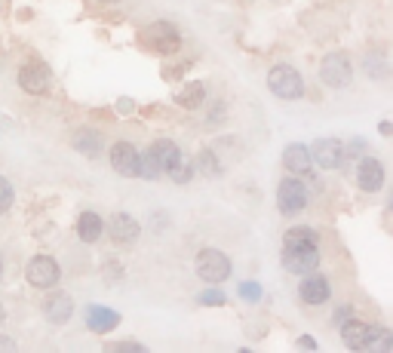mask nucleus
<instances>
[{
	"mask_svg": "<svg viewBox=\"0 0 393 353\" xmlns=\"http://www.w3.org/2000/svg\"><path fill=\"white\" fill-rule=\"evenodd\" d=\"M268 87H270V93H274L277 98H286V102H292V98H302V96H304V80H302V74H298V71L292 68V65H277V68H270Z\"/></svg>",
	"mask_w": 393,
	"mask_h": 353,
	"instance_id": "f257e3e1",
	"label": "nucleus"
},
{
	"mask_svg": "<svg viewBox=\"0 0 393 353\" xmlns=\"http://www.w3.org/2000/svg\"><path fill=\"white\" fill-rule=\"evenodd\" d=\"M197 277L206 280L209 286H218L231 277V258L221 249H203L197 255Z\"/></svg>",
	"mask_w": 393,
	"mask_h": 353,
	"instance_id": "f03ea898",
	"label": "nucleus"
},
{
	"mask_svg": "<svg viewBox=\"0 0 393 353\" xmlns=\"http://www.w3.org/2000/svg\"><path fill=\"white\" fill-rule=\"evenodd\" d=\"M145 46L160 55H175L182 49V34L169 22H154L145 28Z\"/></svg>",
	"mask_w": 393,
	"mask_h": 353,
	"instance_id": "7ed1b4c3",
	"label": "nucleus"
},
{
	"mask_svg": "<svg viewBox=\"0 0 393 353\" xmlns=\"http://www.w3.org/2000/svg\"><path fill=\"white\" fill-rule=\"evenodd\" d=\"M320 77H323L326 87L332 89H344L350 80H353V68H350V59L344 53H329L320 65Z\"/></svg>",
	"mask_w": 393,
	"mask_h": 353,
	"instance_id": "20e7f679",
	"label": "nucleus"
},
{
	"mask_svg": "<svg viewBox=\"0 0 393 353\" xmlns=\"http://www.w3.org/2000/svg\"><path fill=\"white\" fill-rule=\"evenodd\" d=\"M277 206H280L283 215H295V212L307 209V188L298 181V175H289V179L280 181V188H277Z\"/></svg>",
	"mask_w": 393,
	"mask_h": 353,
	"instance_id": "39448f33",
	"label": "nucleus"
},
{
	"mask_svg": "<svg viewBox=\"0 0 393 353\" xmlns=\"http://www.w3.org/2000/svg\"><path fill=\"white\" fill-rule=\"evenodd\" d=\"M19 87L31 96H46L49 87H53V71L44 62H28V65L19 68Z\"/></svg>",
	"mask_w": 393,
	"mask_h": 353,
	"instance_id": "423d86ee",
	"label": "nucleus"
},
{
	"mask_svg": "<svg viewBox=\"0 0 393 353\" xmlns=\"http://www.w3.org/2000/svg\"><path fill=\"white\" fill-rule=\"evenodd\" d=\"M311 160L320 169H341L344 166V145L338 138H317L311 147Z\"/></svg>",
	"mask_w": 393,
	"mask_h": 353,
	"instance_id": "0eeeda50",
	"label": "nucleus"
},
{
	"mask_svg": "<svg viewBox=\"0 0 393 353\" xmlns=\"http://www.w3.org/2000/svg\"><path fill=\"white\" fill-rule=\"evenodd\" d=\"M59 280H62V271L49 255L31 258V264H28V282H31L34 289H53Z\"/></svg>",
	"mask_w": 393,
	"mask_h": 353,
	"instance_id": "6e6552de",
	"label": "nucleus"
},
{
	"mask_svg": "<svg viewBox=\"0 0 393 353\" xmlns=\"http://www.w3.org/2000/svg\"><path fill=\"white\" fill-rule=\"evenodd\" d=\"M317 264H320V249H307V246H283V267L289 273L317 271Z\"/></svg>",
	"mask_w": 393,
	"mask_h": 353,
	"instance_id": "1a4fd4ad",
	"label": "nucleus"
},
{
	"mask_svg": "<svg viewBox=\"0 0 393 353\" xmlns=\"http://www.w3.org/2000/svg\"><path fill=\"white\" fill-rule=\"evenodd\" d=\"M298 295H302L304 305L317 307V305H326L329 295H332V286H329V280L323 273H313L307 271V277L302 280V286H298Z\"/></svg>",
	"mask_w": 393,
	"mask_h": 353,
	"instance_id": "9d476101",
	"label": "nucleus"
},
{
	"mask_svg": "<svg viewBox=\"0 0 393 353\" xmlns=\"http://www.w3.org/2000/svg\"><path fill=\"white\" fill-rule=\"evenodd\" d=\"M111 166H114V172L126 175V179H135V175H139V151H135L130 141H114Z\"/></svg>",
	"mask_w": 393,
	"mask_h": 353,
	"instance_id": "9b49d317",
	"label": "nucleus"
},
{
	"mask_svg": "<svg viewBox=\"0 0 393 353\" xmlns=\"http://www.w3.org/2000/svg\"><path fill=\"white\" fill-rule=\"evenodd\" d=\"M108 230H111V239L117 246H132L141 234L139 221H135L132 215H126V212H114L111 221H108Z\"/></svg>",
	"mask_w": 393,
	"mask_h": 353,
	"instance_id": "f8f14e48",
	"label": "nucleus"
},
{
	"mask_svg": "<svg viewBox=\"0 0 393 353\" xmlns=\"http://www.w3.org/2000/svg\"><path fill=\"white\" fill-rule=\"evenodd\" d=\"M154 157H157V163H160V172H166V175H173L178 166H182V147L175 145V141H169V138H157L154 141Z\"/></svg>",
	"mask_w": 393,
	"mask_h": 353,
	"instance_id": "ddd939ff",
	"label": "nucleus"
},
{
	"mask_svg": "<svg viewBox=\"0 0 393 353\" xmlns=\"http://www.w3.org/2000/svg\"><path fill=\"white\" fill-rule=\"evenodd\" d=\"M44 314H46L49 323L62 326V323H68L71 314H74V301H71V295H65V292H53L44 301Z\"/></svg>",
	"mask_w": 393,
	"mask_h": 353,
	"instance_id": "4468645a",
	"label": "nucleus"
},
{
	"mask_svg": "<svg viewBox=\"0 0 393 353\" xmlns=\"http://www.w3.org/2000/svg\"><path fill=\"white\" fill-rule=\"evenodd\" d=\"M356 181H360L363 190H369V194H375V190H381L384 185V166L378 163L375 157H366L356 169Z\"/></svg>",
	"mask_w": 393,
	"mask_h": 353,
	"instance_id": "2eb2a0df",
	"label": "nucleus"
},
{
	"mask_svg": "<svg viewBox=\"0 0 393 353\" xmlns=\"http://www.w3.org/2000/svg\"><path fill=\"white\" fill-rule=\"evenodd\" d=\"M283 163L292 175H307L313 166V160H311V151H307L304 145H289L283 151Z\"/></svg>",
	"mask_w": 393,
	"mask_h": 353,
	"instance_id": "dca6fc26",
	"label": "nucleus"
},
{
	"mask_svg": "<svg viewBox=\"0 0 393 353\" xmlns=\"http://www.w3.org/2000/svg\"><path fill=\"white\" fill-rule=\"evenodd\" d=\"M366 338H369V326L360 320H344V326H341V341L347 344L350 350H366Z\"/></svg>",
	"mask_w": 393,
	"mask_h": 353,
	"instance_id": "f3484780",
	"label": "nucleus"
},
{
	"mask_svg": "<svg viewBox=\"0 0 393 353\" xmlns=\"http://www.w3.org/2000/svg\"><path fill=\"white\" fill-rule=\"evenodd\" d=\"M102 230H105V221L96 212H83V215L77 218V237H80L83 243H96V239L102 237Z\"/></svg>",
	"mask_w": 393,
	"mask_h": 353,
	"instance_id": "a211bd4d",
	"label": "nucleus"
},
{
	"mask_svg": "<svg viewBox=\"0 0 393 353\" xmlns=\"http://www.w3.org/2000/svg\"><path fill=\"white\" fill-rule=\"evenodd\" d=\"M117 323H120V316L108 307H89L87 310V326L92 332H111V329H117Z\"/></svg>",
	"mask_w": 393,
	"mask_h": 353,
	"instance_id": "6ab92c4d",
	"label": "nucleus"
},
{
	"mask_svg": "<svg viewBox=\"0 0 393 353\" xmlns=\"http://www.w3.org/2000/svg\"><path fill=\"white\" fill-rule=\"evenodd\" d=\"M286 246H307V249H320V234L307 224H298V228L286 230Z\"/></svg>",
	"mask_w": 393,
	"mask_h": 353,
	"instance_id": "aec40b11",
	"label": "nucleus"
},
{
	"mask_svg": "<svg viewBox=\"0 0 393 353\" xmlns=\"http://www.w3.org/2000/svg\"><path fill=\"white\" fill-rule=\"evenodd\" d=\"M74 151H80L83 157H98V151H102V136L92 129H80L74 136Z\"/></svg>",
	"mask_w": 393,
	"mask_h": 353,
	"instance_id": "412c9836",
	"label": "nucleus"
},
{
	"mask_svg": "<svg viewBox=\"0 0 393 353\" xmlns=\"http://www.w3.org/2000/svg\"><path fill=\"white\" fill-rule=\"evenodd\" d=\"M203 98H206V87L197 80V83H188V87L175 96V102L182 105V108H188V111H197L200 105H203Z\"/></svg>",
	"mask_w": 393,
	"mask_h": 353,
	"instance_id": "4be33fe9",
	"label": "nucleus"
},
{
	"mask_svg": "<svg viewBox=\"0 0 393 353\" xmlns=\"http://www.w3.org/2000/svg\"><path fill=\"white\" fill-rule=\"evenodd\" d=\"M194 172L206 175V179H216V175H221V160L209 151V147H206V151H200V154H197V160H194Z\"/></svg>",
	"mask_w": 393,
	"mask_h": 353,
	"instance_id": "5701e85b",
	"label": "nucleus"
},
{
	"mask_svg": "<svg viewBox=\"0 0 393 353\" xmlns=\"http://www.w3.org/2000/svg\"><path fill=\"white\" fill-rule=\"evenodd\" d=\"M393 347V338L384 326H369V338H366V350H378V353H387Z\"/></svg>",
	"mask_w": 393,
	"mask_h": 353,
	"instance_id": "b1692460",
	"label": "nucleus"
},
{
	"mask_svg": "<svg viewBox=\"0 0 393 353\" xmlns=\"http://www.w3.org/2000/svg\"><path fill=\"white\" fill-rule=\"evenodd\" d=\"M139 175H145V179H160V163H157L154 151H145L139 154Z\"/></svg>",
	"mask_w": 393,
	"mask_h": 353,
	"instance_id": "393cba45",
	"label": "nucleus"
},
{
	"mask_svg": "<svg viewBox=\"0 0 393 353\" xmlns=\"http://www.w3.org/2000/svg\"><path fill=\"white\" fill-rule=\"evenodd\" d=\"M10 206H12V185L0 175V215H6Z\"/></svg>",
	"mask_w": 393,
	"mask_h": 353,
	"instance_id": "a878e982",
	"label": "nucleus"
},
{
	"mask_svg": "<svg viewBox=\"0 0 393 353\" xmlns=\"http://www.w3.org/2000/svg\"><path fill=\"white\" fill-rule=\"evenodd\" d=\"M191 179H194V163H184V160H182V166L173 172V181L184 185V181H191Z\"/></svg>",
	"mask_w": 393,
	"mask_h": 353,
	"instance_id": "bb28decb",
	"label": "nucleus"
},
{
	"mask_svg": "<svg viewBox=\"0 0 393 353\" xmlns=\"http://www.w3.org/2000/svg\"><path fill=\"white\" fill-rule=\"evenodd\" d=\"M200 305L218 307V305H225V295H221V292H216V289H212V292H203V295H200Z\"/></svg>",
	"mask_w": 393,
	"mask_h": 353,
	"instance_id": "cd10ccee",
	"label": "nucleus"
},
{
	"mask_svg": "<svg viewBox=\"0 0 393 353\" xmlns=\"http://www.w3.org/2000/svg\"><path fill=\"white\" fill-rule=\"evenodd\" d=\"M108 350H117V353H123V350H132V353H148L141 344H135V341H117V344H108Z\"/></svg>",
	"mask_w": 393,
	"mask_h": 353,
	"instance_id": "c85d7f7f",
	"label": "nucleus"
},
{
	"mask_svg": "<svg viewBox=\"0 0 393 353\" xmlns=\"http://www.w3.org/2000/svg\"><path fill=\"white\" fill-rule=\"evenodd\" d=\"M240 295H243V298H259L261 289L255 286V282H246V286H240Z\"/></svg>",
	"mask_w": 393,
	"mask_h": 353,
	"instance_id": "c756f323",
	"label": "nucleus"
},
{
	"mask_svg": "<svg viewBox=\"0 0 393 353\" xmlns=\"http://www.w3.org/2000/svg\"><path fill=\"white\" fill-rule=\"evenodd\" d=\"M117 111H120V114H132V111H135L132 98H120V102H117Z\"/></svg>",
	"mask_w": 393,
	"mask_h": 353,
	"instance_id": "7c9ffc66",
	"label": "nucleus"
},
{
	"mask_svg": "<svg viewBox=\"0 0 393 353\" xmlns=\"http://www.w3.org/2000/svg\"><path fill=\"white\" fill-rule=\"evenodd\" d=\"M0 350L12 353V350H16V341H12V338H3V335H0Z\"/></svg>",
	"mask_w": 393,
	"mask_h": 353,
	"instance_id": "2f4dec72",
	"label": "nucleus"
},
{
	"mask_svg": "<svg viewBox=\"0 0 393 353\" xmlns=\"http://www.w3.org/2000/svg\"><path fill=\"white\" fill-rule=\"evenodd\" d=\"M347 316H350V307H341V310H338V314H335V323H341V320H347Z\"/></svg>",
	"mask_w": 393,
	"mask_h": 353,
	"instance_id": "473e14b6",
	"label": "nucleus"
},
{
	"mask_svg": "<svg viewBox=\"0 0 393 353\" xmlns=\"http://www.w3.org/2000/svg\"><path fill=\"white\" fill-rule=\"evenodd\" d=\"M298 344H302V347H307V350H313V347H317V341H313V338H302V341H298Z\"/></svg>",
	"mask_w": 393,
	"mask_h": 353,
	"instance_id": "72a5a7b5",
	"label": "nucleus"
},
{
	"mask_svg": "<svg viewBox=\"0 0 393 353\" xmlns=\"http://www.w3.org/2000/svg\"><path fill=\"white\" fill-rule=\"evenodd\" d=\"M0 277H3V255H0Z\"/></svg>",
	"mask_w": 393,
	"mask_h": 353,
	"instance_id": "f704fd0d",
	"label": "nucleus"
},
{
	"mask_svg": "<svg viewBox=\"0 0 393 353\" xmlns=\"http://www.w3.org/2000/svg\"><path fill=\"white\" fill-rule=\"evenodd\" d=\"M3 316H6V314H3V307H0V323H3Z\"/></svg>",
	"mask_w": 393,
	"mask_h": 353,
	"instance_id": "c9c22d12",
	"label": "nucleus"
},
{
	"mask_svg": "<svg viewBox=\"0 0 393 353\" xmlns=\"http://www.w3.org/2000/svg\"><path fill=\"white\" fill-rule=\"evenodd\" d=\"M102 3H117V0H102Z\"/></svg>",
	"mask_w": 393,
	"mask_h": 353,
	"instance_id": "e433bc0d",
	"label": "nucleus"
}]
</instances>
